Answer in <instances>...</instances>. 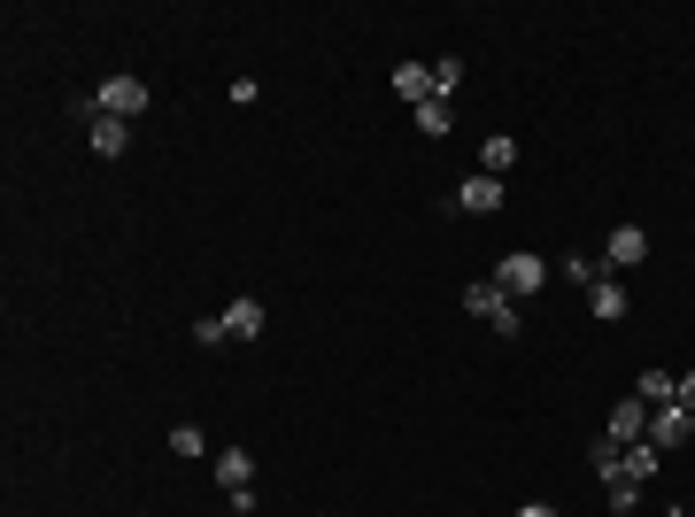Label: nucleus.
<instances>
[{"instance_id": "nucleus-14", "label": "nucleus", "mask_w": 695, "mask_h": 517, "mask_svg": "<svg viewBox=\"0 0 695 517\" xmlns=\"http://www.w3.org/2000/svg\"><path fill=\"white\" fill-rule=\"evenodd\" d=\"M672 394H680V379H672V371H642V379H634V402H649V409H664Z\"/></svg>"}, {"instance_id": "nucleus-19", "label": "nucleus", "mask_w": 695, "mask_h": 517, "mask_svg": "<svg viewBox=\"0 0 695 517\" xmlns=\"http://www.w3.org/2000/svg\"><path fill=\"white\" fill-rule=\"evenodd\" d=\"M611 509H619V517H634V509H642V487H634V479H626V471H619V479H611Z\"/></svg>"}, {"instance_id": "nucleus-16", "label": "nucleus", "mask_w": 695, "mask_h": 517, "mask_svg": "<svg viewBox=\"0 0 695 517\" xmlns=\"http://www.w3.org/2000/svg\"><path fill=\"white\" fill-rule=\"evenodd\" d=\"M456 85H464V62L441 54V62H432V101H456Z\"/></svg>"}, {"instance_id": "nucleus-1", "label": "nucleus", "mask_w": 695, "mask_h": 517, "mask_svg": "<svg viewBox=\"0 0 695 517\" xmlns=\"http://www.w3.org/2000/svg\"><path fill=\"white\" fill-rule=\"evenodd\" d=\"M155 109V85H139L132 70H117V77H101L94 94H77V116H124V124H139Z\"/></svg>"}, {"instance_id": "nucleus-21", "label": "nucleus", "mask_w": 695, "mask_h": 517, "mask_svg": "<svg viewBox=\"0 0 695 517\" xmlns=\"http://www.w3.org/2000/svg\"><path fill=\"white\" fill-rule=\"evenodd\" d=\"M194 340H202V348H224L232 324H224V317H202V324H194Z\"/></svg>"}, {"instance_id": "nucleus-8", "label": "nucleus", "mask_w": 695, "mask_h": 517, "mask_svg": "<svg viewBox=\"0 0 695 517\" xmlns=\"http://www.w3.org/2000/svg\"><path fill=\"white\" fill-rule=\"evenodd\" d=\"M649 441H657V448H680V441H687V409H680V402L649 409Z\"/></svg>"}, {"instance_id": "nucleus-22", "label": "nucleus", "mask_w": 695, "mask_h": 517, "mask_svg": "<svg viewBox=\"0 0 695 517\" xmlns=\"http://www.w3.org/2000/svg\"><path fill=\"white\" fill-rule=\"evenodd\" d=\"M672 402H680V409H687V417H695V371H687V379H680V394H672Z\"/></svg>"}, {"instance_id": "nucleus-9", "label": "nucleus", "mask_w": 695, "mask_h": 517, "mask_svg": "<svg viewBox=\"0 0 695 517\" xmlns=\"http://www.w3.org/2000/svg\"><path fill=\"white\" fill-rule=\"evenodd\" d=\"M464 309H472V317H487V324H495V317H502V309H510V294H502V286H495V279H472V286H464Z\"/></svg>"}, {"instance_id": "nucleus-7", "label": "nucleus", "mask_w": 695, "mask_h": 517, "mask_svg": "<svg viewBox=\"0 0 695 517\" xmlns=\"http://www.w3.org/2000/svg\"><path fill=\"white\" fill-rule=\"evenodd\" d=\"M394 101H410V109L432 101V62H394Z\"/></svg>"}, {"instance_id": "nucleus-11", "label": "nucleus", "mask_w": 695, "mask_h": 517, "mask_svg": "<svg viewBox=\"0 0 695 517\" xmlns=\"http://www.w3.org/2000/svg\"><path fill=\"white\" fill-rule=\"evenodd\" d=\"M587 317H626V286H619L611 271H602V279L587 286Z\"/></svg>"}, {"instance_id": "nucleus-20", "label": "nucleus", "mask_w": 695, "mask_h": 517, "mask_svg": "<svg viewBox=\"0 0 695 517\" xmlns=\"http://www.w3.org/2000/svg\"><path fill=\"white\" fill-rule=\"evenodd\" d=\"M170 456H209L202 448V424H179V433H170Z\"/></svg>"}, {"instance_id": "nucleus-15", "label": "nucleus", "mask_w": 695, "mask_h": 517, "mask_svg": "<svg viewBox=\"0 0 695 517\" xmlns=\"http://www.w3.org/2000/svg\"><path fill=\"white\" fill-rule=\"evenodd\" d=\"M657 464H664V448H657V441H634V448H626V479H634V487H649V479H657Z\"/></svg>"}, {"instance_id": "nucleus-6", "label": "nucleus", "mask_w": 695, "mask_h": 517, "mask_svg": "<svg viewBox=\"0 0 695 517\" xmlns=\"http://www.w3.org/2000/svg\"><path fill=\"white\" fill-rule=\"evenodd\" d=\"M602 441H619V448L649 441V402H619V409H611V424H602Z\"/></svg>"}, {"instance_id": "nucleus-10", "label": "nucleus", "mask_w": 695, "mask_h": 517, "mask_svg": "<svg viewBox=\"0 0 695 517\" xmlns=\"http://www.w3.org/2000/svg\"><path fill=\"white\" fill-rule=\"evenodd\" d=\"M217 487H224V494L255 487V456H247V448H224V456H217Z\"/></svg>"}, {"instance_id": "nucleus-13", "label": "nucleus", "mask_w": 695, "mask_h": 517, "mask_svg": "<svg viewBox=\"0 0 695 517\" xmlns=\"http://www.w3.org/2000/svg\"><path fill=\"white\" fill-rule=\"evenodd\" d=\"M479 170H487V179H510V170H517V139H510V132H495V139L479 147Z\"/></svg>"}, {"instance_id": "nucleus-17", "label": "nucleus", "mask_w": 695, "mask_h": 517, "mask_svg": "<svg viewBox=\"0 0 695 517\" xmlns=\"http://www.w3.org/2000/svg\"><path fill=\"white\" fill-rule=\"evenodd\" d=\"M449 124H456V101H425V109H417V132H425V139H441Z\"/></svg>"}, {"instance_id": "nucleus-4", "label": "nucleus", "mask_w": 695, "mask_h": 517, "mask_svg": "<svg viewBox=\"0 0 695 517\" xmlns=\"http://www.w3.org/2000/svg\"><path fill=\"white\" fill-rule=\"evenodd\" d=\"M85 147H94L101 162H117V155L132 147V124H124V116H85Z\"/></svg>"}, {"instance_id": "nucleus-2", "label": "nucleus", "mask_w": 695, "mask_h": 517, "mask_svg": "<svg viewBox=\"0 0 695 517\" xmlns=\"http://www.w3.org/2000/svg\"><path fill=\"white\" fill-rule=\"evenodd\" d=\"M487 279H495L510 301H526V294H541V286H549V263H541L534 247H510V255H502V263H495Z\"/></svg>"}, {"instance_id": "nucleus-5", "label": "nucleus", "mask_w": 695, "mask_h": 517, "mask_svg": "<svg viewBox=\"0 0 695 517\" xmlns=\"http://www.w3.org/2000/svg\"><path fill=\"white\" fill-rule=\"evenodd\" d=\"M456 209H464V217H495V209H502V179H487V170H472V179L456 186Z\"/></svg>"}, {"instance_id": "nucleus-12", "label": "nucleus", "mask_w": 695, "mask_h": 517, "mask_svg": "<svg viewBox=\"0 0 695 517\" xmlns=\"http://www.w3.org/2000/svg\"><path fill=\"white\" fill-rule=\"evenodd\" d=\"M224 324H232V340H264V301H255V294H240V301L224 309Z\"/></svg>"}, {"instance_id": "nucleus-23", "label": "nucleus", "mask_w": 695, "mask_h": 517, "mask_svg": "<svg viewBox=\"0 0 695 517\" xmlns=\"http://www.w3.org/2000/svg\"><path fill=\"white\" fill-rule=\"evenodd\" d=\"M517 517H557V509H549V502H526V509H517Z\"/></svg>"}, {"instance_id": "nucleus-24", "label": "nucleus", "mask_w": 695, "mask_h": 517, "mask_svg": "<svg viewBox=\"0 0 695 517\" xmlns=\"http://www.w3.org/2000/svg\"><path fill=\"white\" fill-rule=\"evenodd\" d=\"M672 517H695V509H672Z\"/></svg>"}, {"instance_id": "nucleus-18", "label": "nucleus", "mask_w": 695, "mask_h": 517, "mask_svg": "<svg viewBox=\"0 0 695 517\" xmlns=\"http://www.w3.org/2000/svg\"><path fill=\"white\" fill-rule=\"evenodd\" d=\"M564 279H572V286H580V294H587V286H595V279H602V255H572V263H564Z\"/></svg>"}, {"instance_id": "nucleus-3", "label": "nucleus", "mask_w": 695, "mask_h": 517, "mask_svg": "<svg viewBox=\"0 0 695 517\" xmlns=\"http://www.w3.org/2000/svg\"><path fill=\"white\" fill-rule=\"evenodd\" d=\"M634 263H649V232L642 224H619L611 239H602V271H634Z\"/></svg>"}]
</instances>
